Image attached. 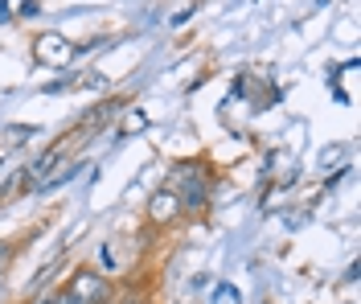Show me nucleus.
Wrapping results in <instances>:
<instances>
[{
    "instance_id": "obj_6",
    "label": "nucleus",
    "mask_w": 361,
    "mask_h": 304,
    "mask_svg": "<svg viewBox=\"0 0 361 304\" xmlns=\"http://www.w3.org/2000/svg\"><path fill=\"white\" fill-rule=\"evenodd\" d=\"M54 304H82V300H78V296H74V292H70L66 284H62V288H58V292H54Z\"/></svg>"
},
{
    "instance_id": "obj_4",
    "label": "nucleus",
    "mask_w": 361,
    "mask_h": 304,
    "mask_svg": "<svg viewBox=\"0 0 361 304\" xmlns=\"http://www.w3.org/2000/svg\"><path fill=\"white\" fill-rule=\"evenodd\" d=\"M58 164H62V144L45 148V152H42V161H33L29 169H25L21 189H25V193H29V189H42L45 181H49V169H58Z\"/></svg>"
},
{
    "instance_id": "obj_2",
    "label": "nucleus",
    "mask_w": 361,
    "mask_h": 304,
    "mask_svg": "<svg viewBox=\"0 0 361 304\" xmlns=\"http://www.w3.org/2000/svg\"><path fill=\"white\" fill-rule=\"evenodd\" d=\"M66 288L82 304H111V296H115V284L107 280L103 272H94V267H78V272H70Z\"/></svg>"
},
{
    "instance_id": "obj_5",
    "label": "nucleus",
    "mask_w": 361,
    "mask_h": 304,
    "mask_svg": "<svg viewBox=\"0 0 361 304\" xmlns=\"http://www.w3.org/2000/svg\"><path fill=\"white\" fill-rule=\"evenodd\" d=\"M119 107H123V99H107L103 107H94V111H87L78 128H82V132H87V128H99V123H107V119H111L115 111H119Z\"/></svg>"
},
{
    "instance_id": "obj_7",
    "label": "nucleus",
    "mask_w": 361,
    "mask_h": 304,
    "mask_svg": "<svg viewBox=\"0 0 361 304\" xmlns=\"http://www.w3.org/2000/svg\"><path fill=\"white\" fill-rule=\"evenodd\" d=\"M25 304H54V292H33Z\"/></svg>"
},
{
    "instance_id": "obj_3",
    "label": "nucleus",
    "mask_w": 361,
    "mask_h": 304,
    "mask_svg": "<svg viewBox=\"0 0 361 304\" xmlns=\"http://www.w3.org/2000/svg\"><path fill=\"white\" fill-rule=\"evenodd\" d=\"M148 222H152V226H177V222H185L177 193H173L169 186H160L157 193L148 197Z\"/></svg>"
},
{
    "instance_id": "obj_1",
    "label": "nucleus",
    "mask_w": 361,
    "mask_h": 304,
    "mask_svg": "<svg viewBox=\"0 0 361 304\" xmlns=\"http://www.w3.org/2000/svg\"><path fill=\"white\" fill-rule=\"evenodd\" d=\"M169 189L177 193L185 218H202L205 206H209V173H205L202 161H180L173 169V186Z\"/></svg>"
},
{
    "instance_id": "obj_8",
    "label": "nucleus",
    "mask_w": 361,
    "mask_h": 304,
    "mask_svg": "<svg viewBox=\"0 0 361 304\" xmlns=\"http://www.w3.org/2000/svg\"><path fill=\"white\" fill-rule=\"evenodd\" d=\"M8 259H13V243H4V238H0V267H4Z\"/></svg>"
}]
</instances>
